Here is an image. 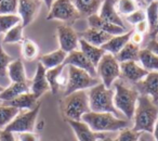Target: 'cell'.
<instances>
[{
	"instance_id": "cell-1",
	"label": "cell",
	"mask_w": 158,
	"mask_h": 141,
	"mask_svg": "<svg viewBox=\"0 0 158 141\" xmlns=\"http://www.w3.org/2000/svg\"><path fill=\"white\" fill-rule=\"evenodd\" d=\"M158 118V108L148 96L140 95L133 114V128L138 132L153 134Z\"/></svg>"
},
{
	"instance_id": "cell-2",
	"label": "cell",
	"mask_w": 158,
	"mask_h": 141,
	"mask_svg": "<svg viewBox=\"0 0 158 141\" xmlns=\"http://www.w3.org/2000/svg\"><path fill=\"white\" fill-rule=\"evenodd\" d=\"M81 121L95 132L120 131L130 126L129 119L119 118L112 113H98L92 111L86 113Z\"/></svg>"
},
{
	"instance_id": "cell-3",
	"label": "cell",
	"mask_w": 158,
	"mask_h": 141,
	"mask_svg": "<svg viewBox=\"0 0 158 141\" xmlns=\"http://www.w3.org/2000/svg\"><path fill=\"white\" fill-rule=\"evenodd\" d=\"M60 110L66 121H81L82 116L90 112L88 92L80 90L64 96L60 102Z\"/></svg>"
},
{
	"instance_id": "cell-4",
	"label": "cell",
	"mask_w": 158,
	"mask_h": 141,
	"mask_svg": "<svg viewBox=\"0 0 158 141\" xmlns=\"http://www.w3.org/2000/svg\"><path fill=\"white\" fill-rule=\"evenodd\" d=\"M139 96L135 87L128 86L121 80L114 83V105L129 121L133 118Z\"/></svg>"
},
{
	"instance_id": "cell-5",
	"label": "cell",
	"mask_w": 158,
	"mask_h": 141,
	"mask_svg": "<svg viewBox=\"0 0 158 141\" xmlns=\"http://www.w3.org/2000/svg\"><path fill=\"white\" fill-rule=\"evenodd\" d=\"M87 92L90 111L98 113H112L115 116L121 118L118 110L114 105V89L106 88L102 83H99Z\"/></svg>"
},
{
	"instance_id": "cell-6",
	"label": "cell",
	"mask_w": 158,
	"mask_h": 141,
	"mask_svg": "<svg viewBox=\"0 0 158 141\" xmlns=\"http://www.w3.org/2000/svg\"><path fill=\"white\" fill-rule=\"evenodd\" d=\"M66 67H67V83L64 89V96L70 95L76 91L90 89L99 84V79L97 77H92L86 70L72 65H67Z\"/></svg>"
},
{
	"instance_id": "cell-7",
	"label": "cell",
	"mask_w": 158,
	"mask_h": 141,
	"mask_svg": "<svg viewBox=\"0 0 158 141\" xmlns=\"http://www.w3.org/2000/svg\"><path fill=\"white\" fill-rule=\"evenodd\" d=\"M97 75L106 88H112L114 83L120 77V63L116 57L106 52L97 65Z\"/></svg>"
},
{
	"instance_id": "cell-8",
	"label": "cell",
	"mask_w": 158,
	"mask_h": 141,
	"mask_svg": "<svg viewBox=\"0 0 158 141\" xmlns=\"http://www.w3.org/2000/svg\"><path fill=\"white\" fill-rule=\"evenodd\" d=\"M80 18L81 16L77 11L72 0H54L47 15L48 21H62L67 23L66 25H69L72 23L74 24Z\"/></svg>"
},
{
	"instance_id": "cell-9",
	"label": "cell",
	"mask_w": 158,
	"mask_h": 141,
	"mask_svg": "<svg viewBox=\"0 0 158 141\" xmlns=\"http://www.w3.org/2000/svg\"><path fill=\"white\" fill-rule=\"evenodd\" d=\"M40 108H41V102L36 105L33 110L24 111L21 112L14 117V119L5 128L6 130L10 132H33L35 130L36 121H37L38 114L40 112Z\"/></svg>"
},
{
	"instance_id": "cell-10",
	"label": "cell",
	"mask_w": 158,
	"mask_h": 141,
	"mask_svg": "<svg viewBox=\"0 0 158 141\" xmlns=\"http://www.w3.org/2000/svg\"><path fill=\"white\" fill-rule=\"evenodd\" d=\"M56 36L59 40L60 49L64 52L69 53L79 49V36L70 25H59L56 28Z\"/></svg>"
},
{
	"instance_id": "cell-11",
	"label": "cell",
	"mask_w": 158,
	"mask_h": 141,
	"mask_svg": "<svg viewBox=\"0 0 158 141\" xmlns=\"http://www.w3.org/2000/svg\"><path fill=\"white\" fill-rule=\"evenodd\" d=\"M41 8V0H19L18 14L23 27H26L37 18Z\"/></svg>"
},
{
	"instance_id": "cell-12",
	"label": "cell",
	"mask_w": 158,
	"mask_h": 141,
	"mask_svg": "<svg viewBox=\"0 0 158 141\" xmlns=\"http://www.w3.org/2000/svg\"><path fill=\"white\" fill-rule=\"evenodd\" d=\"M134 87L140 95L148 96L154 103H158V72H149Z\"/></svg>"
},
{
	"instance_id": "cell-13",
	"label": "cell",
	"mask_w": 158,
	"mask_h": 141,
	"mask_svg": "<svg viewBox=\"0 0 158 141\" xmlns=\"http://www.w3.org/2000/svg\"><path fill=\"white\" fill-rule=\"evenodd\" d=\"M147 74L148 72L145 70L138 61H128L120 63V77L131 84L135 85L136 83L142 80Z\"/></svg>"
},
{
	"instance_id": "cell-14",
	"label": "cell",
	"mask_w": 158,
	"mask_h": 141,
	"mask_svg": "<svg viewBox=\"0 0 158 141\" xmlns=\"http://www.w3.org/2000/svg\"><path fill=\"white\" fill-rule=\"evenodd\" d=\"M64 65H72L77 68H80L82 70H86L87 73L90 74L92 77H97V67L91 63V61L79 50H74L72 52L67 53Z\"/></svg>"
},
{
	"instance_id": "cell-15",
	"label": "cell",
	"mask_w": 158,
	"mask_h": 141,
	"mask_svg": "<svg viewBox=\"0 0 158 141\" xmlns=\"http://www.w3.org/2000/svg\"><path fill=\"white\" fill-rule=\"evenodd\" d=\"M66 122L73 129L78 141H100L105 137L103 132H95L91 130L90 127L82 121H69V119H67Z\"/></svg>"
},
{
	"instance_id": "cell-16",
	"label": "cell",
	"mask_w": 158,
	"mask_h": 141,
	"mask_svg": "<svg viewBox=\"0 0 158 141\" xmlns=\"http://www.w3.org/2000/svg\"><path fill=\"white\" fill-rule=\"evenodd\" d=\"M66 65L62 64L56 67L47 70L46 77L48 80L50 90L53 95H56L61 89H65L66 83H67V74H64Z\"/></svg>"
},
{
	"instance_id": "cell-17",
	"label": "cell",
	"mask_w": 158,
	"mask_h": 141,
	"mask_svg": "<svg viewBox=\"0 0 158 141\" xmlns=\"http://www.w3.org/2000/svg\"><path fill=\"white\" fill-rule=\"evenodd\" d=\"M46 72L47 70L44 67V65L41 63H38L35 76H34L33 80H31V85H29V91L31 93H34L38 99L44 93L50 90V87H49L48 80H47L46 77Z\"/></svg>"
},
{
	"instance_id": "cell-18",
	"label": "cell",
	"mask_w": 158,
	"mask_h": 141,
	"mask_svg": "<svg viewBox=\"0 0 158 141\" xmlns=\"http://www.w3.org/2000/svg\"><path fill=\"white\" fill-rule=\"evenodd\" d=\"M87 20H88L89 27L103 31V32H105V33L110 34V36H117V35H121V34L126 33V27H121L116 24H113V23L106 22V21L102 20L98 13L88 16Z\"/></svg>"
},
{
	"instance_id": "cell-19",
	"label": "cell",
	"mask_w": 158,
	"mask_h": 141,
	"mask_svg": "<svg viewBox=\"0 0 158 141\" xmlns=\"http://www.w3.org/2000/svg\"><path fill=\"white\" fill-rule=\"evenodd\" d=\"M116 3L117 0H103L101 8H100L99 16L106 22L113 23V24H116L121 27H126L120 15L117 12Z\"/></svg>"
},
{
	"instance_id": "cell-20",
	"label": "cell",
	"mask_w": 158,
	"mask_h": 141,
	"mask_svg": "<svg viewBox=\"0 0 158 141\" xmlns=\"http://www.w3.org/2000/svg\"><path fill=\"white\" fill-rule=\"evenodd\" d=\"M78 36L80 39L86 40L87 42H89L90 45H93L95 47H102L113 37V36H110V34L105 33V32L100 31V29L97 28H91V27H89L88 29L81 32V33H79Z\"/></svg>"
},
{
	"instance_id": "cell-21",
	"label": "cell",
	"mask_w": 158,
	"mask_h": 141,
	"mask_svg": "<svg viewBox=\"0 0 158 141\" xmlns=\"http://www.w3.org/2000/svg\"><path fill=\"white\" fill-rule=\"evenodd\" d=\"M132 33H133V29L131 31H128L126 33L121 34V35L113 36L110 40H108L106 44H104L101 47L105 52L110 53L113 55H116L128 42L130 41V37H131Z\"/></svg>"
},
{
	"instance_id": "cell-22",
	"label": "cell",
	"mask_w": 158,
	"mask_h": 141,
	"mask_svg": "<svg viewBox=\"0 0 158 141\" xmlns=\"http://www.w3.org/2000/svg\"><path fill=\"white\" fill-rule=\"evenodd\" d=\"M38 98L36 97L34 93H31V91L28 92H25L23 95L16 97L15 99L11 100L9 102H6L5 105H10L13 106V108L19 109L20 111L22 110H33L34 108H36L39 101H38Z\"/></svg>"
},
{
	"instance_id": "cell-23",
	"label": "cell",
	"mask_w": 158,
	"mask_h": 141,
	"mask_svg": "<svg viewBox=\"0 0 158 141\" xmlns=\"http://www.w3.org/2000/svg\"><path fill=\"white\" fill-rule=\"evenodd\" d=\"M81 18H88L99 12L103 0H72Z\"/></svg>"
},
{
	"instance_id": "cell-24",
	"label": "cell",
	"mask_w": 158,
	"mask_h": 141,
	"mask_svg": "<svg viewBox=\"0 0 158 141\" xmlns=\"http://www.w3.org/2000/svg\"><path fill=\"white\" fill-rule=\"evenodd\" d=\"M29 91V83H12L0 92V101L9 102L16 97Z\"/></svg>"
},
{
	"instance_id": "cell-25",
	"label": "cell",
	"mask_w": 158,
	"mask_h": 141,
	"mask_svg": "<svg viewBox=\"0 0 158 141\" xmlns=\"http://www.w3.org/2000/svg\"><path fill=\"white\" fill-rule=\"evenodd\" d=\"M79 50L81 51V52L90 60L91 63H92L95 67H97V65L99 64L102 57L106 53L101 47H95V46H93V45H90L89 42H87L86 40L80 39V38H79Z\"/></svg>"
},
{
	"instance_id": "cell-26",
	"label": "cell",
	"mask_w": 158,
	"mask_h": 141,
	"mask_svg": "<svg viewBox=\"0 0 158 141\" xmlns=\"http://www.w3.org/2000/svg\"><path fill=\"white\" fill-rule=\"evenodd\" d=\"M138 62L147 72H158V55L147 48L140 49Z\"/></svg>"
},
{
	"instance_id": "cell-27",
	"label": "cell",
	"mask_w": 158,
	"mask_h": 141,
	"mask_svg": "<svg viewBox=\"0 0 158 141\" xmlns=\"http://www.w3.org/2000/svg\"><path fill=\"white\" fill-rule=\"evenodd\" d=\"M7 75L12 83H28L25 73V67L20 59L13 60L8 66Z\"/></svg>"
},
{
	"instance_id": "cell-28",
	"label": "cell",
	"mask_w": 158,
	"mask_h": 141,
	"mask_svg": "<svg viewBox=\"0 0 158 141\" xmlns=\"http://www.w3.org/2000/svg\"><path fill=\"white\" fill-rule=\"evenodd\" d=\"M66 57H67V53L64 52L61 49H57V50L42 55L40 58L39 63H41L46 70H50V68L56 67V66L64 64Z\"/></svg>"
},
{
	"instance_id": "cell-29",
	"label": "cell",
	"mask_w": 158,
	"mask_h": 141,
	"mask_svg": "<svg viewBox=\"0 0 158 141\" xmlns=\"http://www.w3.org/2000/svg\"><path fill=\"white\" fill-rule=\"evenodd\" d=\"M140 49V46H136V45H133L129 41L115 57L119 63L128 61H138Z\"/></svg>"
},
{
	"instance_id": "cell-30",
	"label": "cell",
	"mask_w": 158,
	"mask_h": 141,
	"mask_svg": "<svg viewBox=\"0 0 158 141\" xmlns=\"http://www.w3.org/2000/svg\"><path fill=\"white\" fill-rule=\"evenodd\" d=\"M20 113V110L10 105H0V129H5L14 117Z\"/></svg>"
},
{
	"instance_id": "cell-31",
	"label": "cell",
	"mask_w": 158,
	"mask_h": 141,
	"mask_svg": "<svg viewBox=\"0 0 158 141\" xmlns=\"http://www.w3.org/2000/svg\"><path fill=\"white\" fill-rule=\"evenodd\" d=\"M145 14H146V22L149 27V34H152L158 23V0L152 1L147 5Z\"/></svg>"
},
{
	"instance_id": "cell-32",
	"label": "cell",
	"mask_w": 158,
	"mask_h": 141,
	"mask_svg": "<svg viewBox=\"0 0 158 141\" xmlns=\"http://www.w3.org/2000/svg\"><path fill=\"white\" fill-rule=\"evenodd\" d=\"M22 55L26 61H33L39 54V47L35 41L31 39H24L22 41Z\"/></svg>"
},
{
	"instance_id": "cell-33",
	"label": "cell",
	"mask_w": 158,
	"mask_h": 141,
	"mask_svg": "<svg viewBox=\"0 0 158 141\" xmlns=\"http://www.w3.org/2000/svg\"><path fill=\"white\" fill-rule=\"evenodd\" d=\"M21 23L22 21L19 14H0V34H6Z\"/></svg>"
},
{
	"instance_id": "cell-34",
	"label": "cell",
	"mask_w": 158,
	"mask_h": 141,
	"mask_svg": "<svg viewBox=\"0 0 158 141\" xmlns=\"http://www.w3.org/2000/svg\"><path fill=\"white\" fill-rule=\"evenodd\" d=\"M23 27L22 23L18 24L16 26L12 27L9 32L5 34V37H3V42L5 44H18V42H22L24 40L23 37Z\"/></svg>"
},
{
	"instance_id": "cell-35",
	"label": "cell",
	"mask_w": 158,
	"mask_h": 141,
	"mask_svg": "<svg viewBox=\"0 0 158 141\" xmlns=\"http://www.w3.org/2000/svg\"><path fill=\"white\" fill-rule=\"evenodd\" d=\"M116 9L118 14H123V15L127 16L131 14L132 12L140 9V7H139V2H136L134 0H117Z\"/></svg>"
},
{
	"instance_id": "cell-36",
	"label": "cell",
	"mask_w": 158,
	"mask_h": 141,
	"mask_svg": "<svg viewBox=\"0 0 158 141\" xmlns=\"http://www.w3.org/2000/svg\"><path fill=\"white\" fill-rule=\"evenodd\" d=\"M19 0L0 1V14H18Z\"/></svg>"
},
{
	"instance_id": "cell-37",
	"label": "cell",
	"mask_w": 158,
	"mask_h": 141,
	"mask_svg": "<svg viewBox=\"0 0 158 141\" xmlns=\"http://www.w3.org/2000/svg\"><path fill=\"white\" fill-rule=\"evenodd\" d=\"M13 61L11 55H9L2 48V45L0 42V76L5 77L7 76L8 66L11 62Z\"/></svg>"
},
{
	"instance_id": "cell-38",
	"label": "cell",
	"mask_w": 158,
	"mask_h": 141,
	"mask_svg": "<svg viewBox=\"0 0 158 141\" xmlns=\"http://www.w3.org/2000/svg\"><path fill=\"white\" fill-rule=\"evenodd\" d=\"M141 138V132L134 131L133 129L126 128V129L120 130L118 138L116 139L117 141H139Z\"/></svg>"
},
{
	"instance_id": "cell-39",
	"label": "cell",
	"mask_w": 158,
	"mask_h": 141,
	"mask_svg": "<svg viewBox=\"0 0 158 141\" xmlns=\"http://www.w3.org/2000/svg\"><path fill=\"white\" fill-rule=\"evenodd\" d=\"M146 20V14L143 9H138L136 11L132 12L131 14L126 16V21L132 25H136L138 23Z\"/></svg>"
},
{
	"instance_id": "cell-40",
	"label": "cell",
	"mask_w": 158,
	"mask_h": 141,
	"mask_svg": "<svg viewBox=\"0 0 158 141\" xmlns=\"http://www.w3.org/2000/svg\"><path fill=\"white\" fill-rule=\"evenodd\" d=\"M20 141H39V136L35 132H21L19 134Z\"/></svg>"
},
{
	"instance_id": "cell-41",
	"label": "cell",
	"mask_w": 158,
	"mask_h": 141,
	"mask_svg": "<svg viewBox=\"0 0 158 141\" xmlns=\"http://www.w3.org/2000/svg\"><path fill=\"white\" fill-rule=\"evenodd\" d=\"M134 27H135L134 32L142 34V35L146 33V32H149V27H148V24H147L146 20L142 21V22H140V23H138L136 25H134Z\"/></svg>"
},
{
	"instance_id": "cell-42",
	"label": "cell",
	"mask_w": 158,
	"mask_h": 141,
	"mask_svg": "<svg viewBox=\"0 0 158 141\" xmlns=\"http://www.w3.org/2000/svg\"><path fill=\"white\" fill-rule=\"evenodd\" d=\"M0 141H15V137H14L13 132L2 129L0 132Z\"/></svg>"
},
{
	"instance_id": "cell-43",
	"label": "cell",
	"mask_w": 158,
	"mask_h": 141,
	"mask_svg": "<svg viewBox=\"0 0 158 141\" xmlns=\"http://www.w3.org/2000/svg\"><path fill=\"white\" fill-rule=\"evenodd\" d=\"M130 42H132L133 45H136V46H140L143 42V35L133 31L131 37H130Z\"/></svg>"
},
{
	"instance_id": "cell-44",
	"label": "cell",
	"mask_w": 158,
	"mask_h": 141,
	"mask_svg": "<svg viewBox=\"0 0 158 141\" xmlns=\"http://www.w3.org/2000/svg\"><path fill=\"white\" fill-rule=\"evenodd\" d=\"M146 48L154 52L156 55H158V40L157 39H151L147 44Z\"/></svg>"
},
{
	"instance_id": "cell-45",
	"label": "cell",
	"mask_w": 158,
	"mask_h": 141,
	"mask_svg": "<svg viewBox=\"0 0 158 141\" xmlns=\"http://www.w3.org/2000/svg\"><path fill=\"white\" fill-rule=\"evenodd\" d=\"M153 135H154V138H155V140L158 141V118H157V122H156L155 126H154Z\"/></svg>"
},
{
	"instance_id": "cell-46",
	"label": "cell",
	"mask_w": 158,
	"mask_h": 141,
	"mask_svg": "<svg viewBox=\"0 0 158 141\" xmlns=\"http://www.w3.org/2000/svg\"><path fill=\"white\" fill-rule=\"evenodd\" d=\"M158 35V23H157V26H156V28L154 29V32L152 34H149V36H151V39H156V37H157Z\"/></svg>"
},
{
	"instance_id": "cell-47",
	"label": "cell",
	"mask_w": 158,
	"mask_h": 141,
	"mask_svg": "<svg viewBox=\"0 0 158 141\" xmlns=\"http://www.w3.org/2000/svg\"><path fill=\"white\" fill-rule=\"evenodd\" d=\"M42 1H44V3L47 6V8H48V9H50L51 6H52V3H53V1H54V0H42Z\"/></svg>"
},
{
	"instance_id": "cell-48",
	"label": "cell",
	"mask_w": 158,
	"mask_h": 141,
	"mask_svg": "<svg viewBox=\"0 0 158 141\" xmlns=\"http://www.w3.org/2000/svg\"><path fill=\"white\" fill-rule=\"evenodd\" d=\"M100 141H117L116 139H113V138H110V137H104L103 139H101Z\"/></svg>"
},
{
	"instance_id": "cell-49",
	"label": "cell",
	"mask_w": 158,
	"mask_h": 141,
	"mask_svg": "<svg viewBox=\"0 0 158 141\" xmlns=\"http://www.w3.org/2000/svg\"><path fill=\"white\" fill-rule=\"evenodd\" d=\"M143 1H144L145 3H147V5H148L149 2H152V1H156V0H143Z\"/></svg>"
},
{
	"instance_id": "cell-50",
	"label": "cell",
	"mask_w": 158,
	"mask_h": 141,
	"mask_svg": "<svg viewBox=\"0 0 158 141\" xmlns=\"http://www.w3.org/2000/svg\"><path fill=\"white\" fill-rule=\"evenodd\" d=\"M139 141H147V140L144 138V137H141V138H140V140H139Z\"/></svg>"
},
{
	"instance_id": "cell-51",
	"label": "cell",
	"mask_w": 158,
	"mask_h": 141,
	"mask_svg": "<svg viewBox=\"0 0 158 141\" xmlns=\"http://www.w3.org/2000/svg\"><path fill=\"white\" fill-rule=\"evenodd\" d=\"M3 89H5V88H3V87H1V86H0V92H1V91H2Z\"/></svg>"
},
{
	"instance_id": "cell-52",
	"label": "cell",
	"mask_w": 158,
	"mask_h": 141,
	"mask_svg": "<svg viewBox=\"0 0 158 141\" xmlns=\"http://www.w3.org/2000/svg\"><path fill=\"white\" fill-rule=\"evenodd\" d=\"M134 1H136V2H140V1H142V0H134Z\"/></svg>"
},
{
	"instance_id": "cell-53",
	"label": "cell",
	"mask_w": 158,
	"mask_h": 141,
	"mask_svg": "<svg viewBox=\"0 0 158 141\" xmlns=\"http://www.w3.org/2000/svg\"><path fill=\"white\" fill-rule=\"evenodd\" d=\"M15 141H20V140H19V139H15Z\"/></svg>"
},
{
	"instance_id": "cell-54",
	"label": "cell",
	"mask_w": 158,
	"mask_h": 141,
	"mask_svg": "<svg viewBox=\"0 0 158 141\" xmlns=\"http://www.w3.org/2000/svg\"><path fill=\"white\" fill-rule=\"evenodd\" d=\"M1 130H2V129H0V132H1Z\"/></svg>"
},
{
	"instance_id": "cell-55",
	"label": "cell",
	"mask_w": 158,
	"mask_h": 141,
	"mask_svg": "<svg viewBox=\"0 0 158 141\" xmlns=\"http://www.w3.org/2000/svg\"><path fill=\"white\" fill-rule=\"evenodd\" d=\"M0 1H2V0H0Z\"/></svg>"
}]
</instances>
